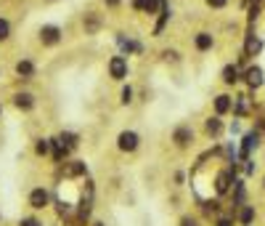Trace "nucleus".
<instances>
[{
	"label": "nucleus",
	"instance_id": "72a5a7b5",
	"mask_svg": "<svg viewBox=\"0 0 265 226\" xmlns=\"http://www.w3.org/2000/svg\"><path fill=\"white\" fill-rule=\"evenodd\" d=\"M0 114H3V107H0Z\"/></svg>",
	"mask_w": 265,
	"mask_h": 226
},
{
	"label": "nucleus",
	"instance_id": "b1692460",
	"mask_svg": "<svg viewBox=\"0 0 265 226\" xmlns=\"http://www.w3.org/2000/svg\"><path fill=\"white\" fill-rule=\"evenodd\" d=\"M207 5H210V8H215V11H220V8H225V5H228V0H204Z\"/></svg>",
	"mask_w": 265,
	"mask_h": 226
},
{
	"label": "nucleus",
	"instance_id": "dca6fc26",
	"mask_svg": "<svg viewBox=\"0 0 265 226\" xmlns=\"http://www.w3.org/2000/svg\"><path fill=\"white\" fill-rule=\"evenodd\" d=\"M234 112L239 114V117H244V114L252 112V101L249 96H239V99H234Z\"/></svg>",
	"mask_w": 265,
	"mask_h": 226
},
{
	"label": "nucleus",
	"instance_id": "aec40b11",
	"mask_svg": "<svg viewBox=\"0 0 265 226\" xmlns=\"http://www.w3.org/2000/svg\"><path fill=\"white\" fill-rule=\"evenodd\" d=\"M162 5H165V0H146V5H144V14L154 16V14H159V11H162Z\"/></svg>",
	"mask_w": 265,
	"mask_h": 226
},
{
	"label": "nucleus",
	"instance_id": "412c9836",
	"mask_svg": "<svg viewBox=\"0 0 265 226\" xmlns=\"http://www.w3.org/2000/svg\"><path fill=\"white\" fill-rule=\"evenodd\" d=\"M50 146H53V141H50V139H40V141L35 144V152L40 154V157H45V154L50 152Z\"/></svg>",
	"mask_w": 265,
	"mask_h": 226
},
{
	"label": "nucleus",
	"instance_id": "473e14b6",
	"mask_svg": "<svg viewBox=\"0 0 265 226\" xmlns=\"http://www.w3.org/2000/svg\"><path fill=\"white\" fill-rule=\"evenodd\" d=\"M93 226H103V224H93Z\"/></svg>",
	"mask_w": 265,
	"mask_h": 226
},
{
	"label": "nucleus",
	"instance_id": "393cba45",
	"mask_svg": "<svg viewBox=\"0 0 265 226\" xmlns=\"http://www.w3.org/2000/svg\"><path fill=\"white\" fill-rule=\"evenodd\" d=\"M133 101V88L127 85V88H122V104H130Z\"/></svg>",
	"mask_w": 265,
	"mask_h": 226
},
{
	"label": "nucleus",
	"instance_id": "ddd939ff",
	"mask_svg": "<svg viewBox=\"0 0 265 226\" xmlns=\"http://www.w3.org/2000/svg\"><path fill=\"white\" fill-rule=\"evenodd\" d=\"M220 77H223V83H225V85H236V83H239V77H241V72H239V67H236V64H225V67H223V72H220Z\"/></svg>",
	"mask_w": 265,
	"mask_h": 226
},
{
	"label": "nucleus",
	"instance_id": "4468645a",
	"mask_svg": "<svg viewBox=\"0 0 265 226\" xmlns=\"http://www.w3.org/2000/svg\"><path fill=\"white\" fill-rule=\"evenodd\" d=\"M48 192H45V189H32V195H29V205H32V208H35V210H43L45 208V205H48Z\"/></svg>",
	"mask_w": 265,
	"mask_h": 226
},
{
	"label": "nucleus",
	"instance_id": "6ab92c4d",
	"mask_svg": "<svg viewBox=\"0 0 265 226\" xmlns=\"http://www.w3.org/2000/svg\"><path fill=\"white\" fill-rule=\"evenodd\" d=\"M14 104L19 109H32V107H35V96H32V93H16L14 96Z\"/></svg>",
	"mask_w": 265,
	"mask_h": 226
},
{
	"label": "nucleus",
	"instance_id": "f3484780",
	"mask_svg": "<svg viewBox=\"0 0 265 226\" xmlns=\"http://www.w3.org/2000/svg\"><path fill=\"white\" fill-rule=\"evenodd\" d=\"M82 27H85L88 35L98 32V27H101V19H98V14H85V19H82Z\"/></svg>",
	"mask_w": 265,
	"mask_h": 226
},
{
	"label": "nucleus",
	"instance_id": "1a4fd4ad",
	"mask_svg": "<svg viewBox=\"0 0 265 226\" xmlns=\"http://www.w3.org/2000/svg\"><path fill=\"white\" fill-rule=\"evenodd\" d=\"M212 107H215V114H228V112H234V99H231L228 93H220V96H215V101H212Z\"/></svg>",
	"mask_w": 265,
	"mask_h": 226
},
{
	"label": "nucleus",
	"instance_id": "4be33fe9",
	"mask_svg": "<svg viewBox=\"0 0 265 226\" xmlns=\"http://www.w3.org/2000/svg\"><path fill=\"white\" fill-rule=\"evenodd\" d=\"M59 144H64L67 149H74V146H77V136L74 133H61L59 136Z\"/></svg>",
	"mask_w": 265,
	"mask_h": 226
},
{
	"label": "nucleus",
	"instance_id": "39448f33",
	"mask_svg": "<svg viewBox=\"0 0 265 226\" xmlns=\"http://www.w3.org/2000/svg\"><path fill=\"white\" fill-rule=\"evenodd\" d=\"M212 45H215V35L212 32H196L193 35V48L199 51V54H204V51H212Z\"/></svg>",
	"mask_w": 265,
	"mask_h": 226
},
{
	"label": "nucleus",
	"instance_id": "7ed1b4c3",
	"mask_svg": "<svg viewBox=\"0 0 265 226\" xmlns=\"http://www.w3.org/2000/svg\"><path fill=\"white\" fill-rule=\"evenodd\" d=\"M244 80H247V85H249L252 90H257V88L265 83L263 67H257V64H255V67H247V69H244Z\"/></svg>",
	"mask_w": 265,
	"mask_h": 226
},
{
	"label": "nucleus",
	"instance_id": "2f4dec72",
	"mask_svg": "<svg viewBox=\"0 0 265 226\" xmlns=\"http://www.w3.org/2000/svg\"><path fill=\"white\" fill-rule=\"evenodd\" d=\"M263 192H265V178H263Z\"/></svg>",
	"mask_w": 265,
	"mask_h": 226
},
{
	"label": "nucleus",
	"instance_id": "7c9ffc66",
	"mask_svg": "<svg viewBox=\"0 0 265 226\" xmlns=\"http://www.w3.org/2000/svg\"><path fill=\"white\" fill-rule=\"evenodd\" d=\"M106 5H120V0H106Z\"/></svg>",
	"mask_w": 265,
	"mask_h": 226
},
{
	"label": "nucleus",
	"instance_id": "9b49d317",
	"mask_svg": "<svg viewBox=\"0 0 265 226\" xmlns=\"http://www.w3.org/2000/svg\"><path fill=\"white\" fill-rule=\"evenodd\" d=\"M204 133L212 136V139H217V136L223 133V120H220V114H212V117L204 120Z\"/></svg>",
	"mask_w": 265,
	"mask_h": 226
},
{
	"label": "nucleus",
	"instance_id": "bb28decb",
	"mask_svg": "<svg viewBox=\"0 0 265 226\" xmlns=\"http://www.w3.org/2000/svg\"><path fill=\"white\" fill-rule=\"evenodd\" d=\"M255 128L260 133H265V117H255Z\"/></svg>",
	"mask_w": 265,
	"mask_h": 226
},
{
	"label": "nucleus",
	"instance_id": "0eeeda50",
	"mask_svg": "<svg viewBox=\"0 0 265 226\" xmlns=\"http://www.w3.org/2000/svg\"><path fill=\"white\" fill-rule=\"evenodd\" d=\"M231 184H234V170H220L215 178V192L217 195H228Z\"/></svg>",
	"mask_w": 265,
	"mask_h": 226
},
{
	"label": "nucleus",
	"instance_id": "a878e982",
	"mask_svg": "<svg viewBox=\"0 0 265 226\" xmlns=\"http://www.w3.org/2000/svg\"><path fill=\"white\" fill-rule=\"evenodd\" d=\"M234 221H236V216H223L220 221H217V226H234Z\"/></svg>",
	"mask_w": 265,
	"mask_h": 226
},
{
	"label": "nucleus",
	"instance_id": "cd10ccee",
	"mask_svg": "<svg viewBox=\"0 0 265 226\" xmlns=\"http://www.w3.org/2000/svg\"><path fill=\"white\" fill-rule=\"evenodd\" d=\"M180 226H196V218H189V216H186L183 221H180Z\"/></svg>",
	"mask_w": 265,
	"mask_h": 226
},
{
	"label": "nucleus",
	"instance_id": "f03ea898",
	"mask_svg": "<svg viewBox=\"0 0 265 226\" xmlns=\"http://www.w3.org/2000/svg\"><path fill=\"white\" fill-rule=\"evenodd\" d=\"M127 59L125 56H112V59H109V75L114 77V80H125L127 77Z\"/></svg>",
	"mask_w": 265,
	"mask_h": 226
},
{
	"label": "nucleus",
	"instance_id": "f257e3e1",
	"mask_svg": "<svg viewBox=\"0 0 265 226\" xmlns=\"http://www.w3.org/2000/svg\"><path fill=\"white\" fill-rule=\"evenodd\" d=\"M260 141H263V133L257 131H249V133H244V139H241V149H239V157L241 160H249L252 154L257 152V146H260Z\"/></svg>",
	"mask_w": 265,
	"mask_h": 226
},
{
	"label": "nucleus",
	"instance_id": "423d86ee",
	"mask_svg": "<svg viewBox=\"0 0 265 226\" xmlns=\"http://www.w3.org/2000/svg\"><path fill=\"white\" fill-rule=\"evenodd\" d=\"M61 40V29L53 27V24H45V27H40V43L43 45H56Z\"/></svg>",
	"mask_w": 265,
	"mask_h": 226
},
{
	"label": "nucleus",
	"instance_id": "5701e85b",
	"mask_svg": "<svg viewBox=\"0 0 265 226\" xmlns=\"http://www.w3.org/2000/svg\"><path fill=\"white\" fill-rule=\"evenodd\" d=\"M8 37H11V24H8V19H0V43L8 40Z\"/></svg>",
	"mask_w": 265,
	"mask_h": 226
},
{
	"label": "nucleus",
	"instance_id": "c756f323",
	"mask_svg": "<svg viewBox=\"0 0 265 226\" xmlns=\"http://www.w3.org/2000/svg\"><path fill=\"white\" fill-rule=\"evenodd\" d=\"M22 226H40V224H37L35 218H24V221H22Z\"/></svg>",
	"mask_w": 265,
	"mask_h": 226
},
{
	"label": "nucleus",
	"instance_id": "f8f14e48",
	"mask_svg": "<svg viewBox=\"0 0 265 226\" xmlns=\"http://www.w3.org/2000/svg\"><path fill=\"white\" fill-rule=\"evenodd\" d=\"M234 216H236V221L241 224V226H249L252 221H255L257 210H255V205H247V202H244L241 208H239V213H234Z\"/></svg>",
	"mask_w": 265,
	"mask_h": 226
},
{
	"label": "nucleus",
	"instance_id": "a211bd4d",
	"mask_svg": "<svg viewBox=\"0 0 265 226\" xmlns=\"http://www.w3.org/2000/svg\"><path fill=\"white\" fill-rule=\"evenodd\" d=\"M16 75L24 77V80H29V77L35 75V64H32L29 59H22V61L16 64Z\"/></svg>",
	"mask_w": 265,
	"mask_h": 226
},
{
	"label": "nucleus",
	"instance_id": "c85d7f7f",
	"mask_svg": "<svg viewBox=\"0 0 265 226\" xmlns=\"http://www.w3.org/2000/svg\"><path fill=\"white\" fill-rule=\"evenodd\" d=\"M144 5H146V0H133V8L135 11H144Z\"/></svg>",
	"mask_w": 265,
	"mask_h": 226
},
{
	"label": "nucleus",
	"instance_id": "6e6552de",
	"mask_svg": "<svg viewBox=\"0 0 265 226\" xmlns=\"http://www.w3.org/2000/svg\"><path fill=\"white\" fill-rule=\"evenodd\" d=\"M172 141H175L178 146H189L193 141V128L191 125H178L175 133H172Z\"/></svg>",
	"mask_w": 265,
	"mask_h": 226
},
{
	"label": "nucleus",
	"instance_id": "9d476101",
	"mask_svg": "<svg viewBox=\"0 0 265 226\" xmlns=\"http://www.w3.org/2000/svg\"><path fill=\"white\" fill-rule=\"evenodd\" d=\"M88 165L82 160H72V163H64V178H77V176H85Z\"/></svg>",
	"mask_w": 265,
	"mask_h": 226
},
{
	"label": "nucleus",
	"instance_id": "20e7f679",
	"mask_svg": "<svg viewBox=\"0 0 265 226\" xmlns=\"http://www.w3.org/2000/svg\"><path fill=\"white\" fill-rule=\"evenodd\" d=\"M117 146L122 152H135L138 149V133L135 131H122L120 139H117Z\"/></svg>",
	"mask_w": 265,
	"mask_h": 226
},
{
	"label": "nucleus",
	"instance_id": "2eb2a0df",
	"mask_svg": "<svg viewBox=\"0 0 265 226\" xmlns=\"http://www.w3.org/2000/svg\"><path fill=\"white\" fill-rule=\"evenodd\" d=\"M263 51V40L257 35H249L247 37V45H244V56H257Z\"/></svg>",
	"mask_w": 265,
	"mask_h": 226
}]
</instances>
